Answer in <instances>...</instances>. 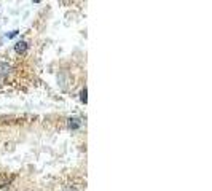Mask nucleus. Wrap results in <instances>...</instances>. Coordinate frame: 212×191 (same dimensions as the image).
Returning a JSON list of instances; mask_svg holds the SVG:
<instances>
[{
  "instance_id": "1",
  "label": "nucleus",
  "mask_w": 212,
  "mask_h": 191,
  "mask_svg": "<svg viewBox=\"0 0 212 191\" xmlns=\"http://www.w3.org/2000/svg\"><path fill=\"white\" fill-rule=\"evenodd\" d=\"M26 49H27V43L26 42H19V43H16V46H15V51L18 54H22V53H26Z\"/></svg>"
},
{
  "instance_id": "2",
  "label": "nucleus",
  "mask_w": 212,
  "mask_h": 191,
  "mask_svg": "<svg viewBox=\"0 0 212 191\" xmlns=\"http://www.w3.org/2000/svg\"><path fill=\"white\" fill-rule=\"evenodd\" d=\"M78 124H80V123H78V119H75V118H73V119H69V128H70V129H72V128H73V129L78 128Z\"/></svg>"
},
{
  "instance_id": "3",
  "label": "nucleus",
  "mask_w": 212,
  "mask_h": 191,
  "mask_svg": "<svg viewBox=\"0 0 212 191\" xmlns=\"http://www.w3.org/2000/svg\"><path fill=\"white\" fill-rule=\"evenodd\" d=\"M81 102H86V88L81 91Z\"/></svg>"
},
{
  "instance_id": "4",
  "label": "nucleus",
  "mask_w": 212,
  "mask_h": 191,
  "mask_svg": "<svg viewBox=\"0 0 212 191\" xmlns=\"http://www.w3.org/2000/svg\"><path fill=\"white\" fill-rule=\"evenodd\" d=\"M15 35H18V30H15V32H11V33H10V35H8V38H13Z\"/></svg>"
}]
</instances>
